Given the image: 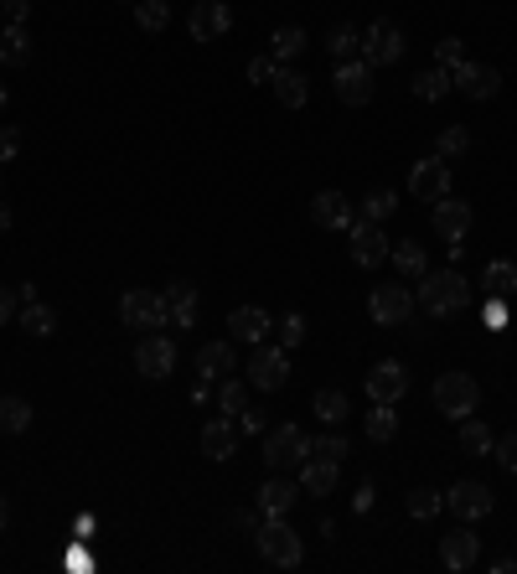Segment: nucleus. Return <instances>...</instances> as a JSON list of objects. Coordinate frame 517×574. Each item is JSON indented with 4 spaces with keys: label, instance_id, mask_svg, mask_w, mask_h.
Here are the masks:
<instances>
[{
    "label": "nucleus",
    "instance_id": "obj_46",
    "mask_svg": "<svg viewBox=\"0 0 517 574\" xmlns=\"http://www.w3.org/2000/svg\"><path fill=\"white\" fill-rule=\"evenodd\" d=\"M492 456L502 461V471H517V430H507L502 440H492Z\"/></svg>",
    "mask_w": 517,
    "mask_h": 574
},
{
    "label": "nucleus",
    "instance_id": "obj_44",
    "mask_svg": "<svg viewBox=\"0 0 517 574\" xmlns=\"http://www.w3.org/2000/svg\"><path fill=\"white\" fill-rule=\"evenodd\" d=\"M466 63V47H461V37H445V42H435V68H461Z\"/></svg>",
    "mask_w": 517,
    "mask_h": 574
},
{
    "label": "nucleus",
    "instance_id": "obj_56",
    "mask_svg": "<svg viewBox=\"0 0 517 574\" xmlns=\"http://www.w3.org/2000/svg\"><path fill=\"white\" fill-rule=\"evenodd\" d=\"M16 300H21V306H32V300H37V285H32V280L16 285Z\"/></svg>",
    "mask_w": 517,
    "mask_h": 574
},
{
    "label": "nucleus",
    "instance_id": "obj_57",
    "mask_svg": "<svg viewBox=\"0 0 517 574\" xmlns=\"http://www.w3.org/2000/svg\"><path fill=\"white\" fill-rule=\"evenodd\" d=\"M6 523H11V502H6V497H0V528H6Z\"/></svg>",
    "mask_w": 517,
    "mask_h": 574
},
{
    "label": "nucleus",
    "instance_id": "obj_14",
    "mask_svg": "<svg viewBox=\"0 0 517 574\" xmlns=\"http://www.w3.org/2000/svg\"><path fill=\"white\" fill-rule=\"evenodd\" d=\"M450 83L461 88L466 99L486 104V99H497V88H502V73L492 63H461V68H450Z\"/></svg>",
    "mask_w": 517,
    "mask_h": 574
},
{
    "label": "nucleus",
    "instance_id": "obj_11",
    "mask_svg": "<svg viewBox=\"0 0 517 574\" xmlns=\"http://www.w3.org/2000/svg\"><path fill=\"white\" fill-rule=\"evenodd\" d=\"M430 223H435V233L450 244V254L461 259V254H466V233H471V207H466L461 197H440Z\"/></svg>",
    "mask_w": 517,
    "mask_h": 574
},
{
    "label": "nucleus",
    "instance_id": "obj_47",
    "mask_svg": "<svg viewBox=\"0 0 517 574\" xmlns=\"http://www.w3.org/2000/svg\"><path fill=\"white\" fill-rule=\"evenodd\" d=\"M275 73H280V63L269 52H259L254 63H249V83H275Z\"/></svg>",
    "mask_w": 517,
    "mask_h": 574
},
{
    "label": "nucleus",
    "instance_id": "obj_22",
    "mask_svg": "<svg viewBox=\"0 0 517 574\" xmlns=\"http://www.w3.org/2000/svg\"><path fill=\"white\" fill-rule=\"evenodd\" d=\"M233 450H238V425H228V414L207 419V425H202V456H212V461H228Z\"/></svg>",
    "mask_w": 517,
    "mask_h": 574
},
{
    "label": "nucleus",
    "instance_id": "obj_3",
    "mask_svg": "<svg viewBox=\"0 0 517 574\" xmlns=\"http://www.w3.org/2000/svg\"><path fill=\"white\" fill-rule=\"evenodd\" d=\"M119 321L130 331H166V321H171L166 295L161 290H125L119 295Z\"/></svg>",
    "mask_w": 517,
    "mask_h": 574
},
{
    "label": "nucleus",
    "instance_id": "obj_36",
    "mask_svg": "<svg viewBox=\"0 0 517 574\" xmlns=\"http://www.w3.org/2000/svg\"><path fill=\"white\" fill-rule=\"evenodd\" d=\"M32 425V404L26 399H0V435H21Z\"/></svg>",
    "mask_w": 517,
    "mask_h": 574
},
{
    "label": "nucleus",
    "instance_id": "obj_10",
    "mask_svg": "<svg viewBox=\"0 0 517 574\" xmlns=\"http://www.w3.org/2000/svg\"><path fill=\"white\" fill-rule=\"evenodd\" d=\"M285 378H290V352L259 342L254 357H249V383L259 388V394H275V388H285Z\"/></svg>",
    "mask_w": 517,
    "mask_h": 574
},
{
    "label": "nucleus",
    "instance_id": "obj_8",
    "mask_svg": "<svg viewBox=\"0 0 517 574\" xmlns=\"http://www.w3.org/2000/svg\"><path fill=\"white\" fill-rule=\"evenodd\" d=\"M445 507H450L461 523H481V518H492L497 497H492V487H486V481H455V487L445 492Z\"/></svg>",
    "mask_w": 517,
    "mask_h": 574
},
{
    "label": "nucleus",
    "instance_id": "obj_13",
    "mask_svg": "<svg viewBox=\"0 0 517 574\" xmlns=\"http://www.w3.org/2000/svg\"><path fill=\"white\" fill-rule=\"evenodd\" d=\"M368 316H373L378 326H404V321L414 316V290H409V285H378V290L368 295Z\"/></svg>",
    "mask_w": 517,
    "mask_h": 574
},
{
    "label": "nucleus",
    "instance_id": "obj_2",
    "mask_svg": "<svg viewBox=\"0 0 517 574\" xmlns=\"http://www.w3.org/2000/svg\"><path fill=\"white\" fill-rule=\"evenodd\" d=\"M254 538H259V554L269 564H280V569H295L300 559H306V543H300V533L285 518H259Z\"/></svg>",
    "mask_w": 517,
    "mask_h": 574
},
{
    "label": "nucleus",
    "instance_id": "obj_15",
    "mask_svg": "<svg viewBox=\"0 0 517 574\" xmlns=\"http://www.w3.org/2000/svg\"><path fill=\"white\" fill-rule=\"evenodd\" d=\"M409 394V373H404V362L399 357H383L378 368L368 373V399L373 404H399Z\"/></svg>",
    "mask_w": 517,
    "mask_h": 574
},
{
    "label": "nucleus",
    "instance_id": "obj_12",
    "mask_svg": "<svg viewBox=\"0 0 517 574\" xmlns=\"http://www.w3.org/2000/svg\"><path fill=\"white\" fill-rule=\"evenodd\" d=\"M187 32H192V42H223L233 32L228 0H197L192 16H187Z\"/></svg>",
    "mask_w": 517,
    "mask_h": 574
},
{
    "label": "nucleus",
    "instance_id": "obj_35",
    "mask_svg": "<svg viewBox=\"0 0 517 574\" xmlns=\"http://www.w3.org/2000/svg\"><path fill=\"white\" fill-rule=\"evenodd\" d=\"M393 435H399V414H393V404H373V414H368V440H373V445H388Z\"/></svg>",
    "mask_w": 517,
    "mask_h": 574
},
{
    "label": "nucleus",
    "instance_id": "obj_6",
    "mask_svg": "<svg viewBox=\"0 0 517 574\" xmlns=\"http://www.w3.org/2000/svg\"><path fill=\"white\" fill-rule=\"evenodd\" d=\"M476 404H481V383H476L471 373H440V383H435V409H440L445 419H466V414H476Z\"/></svg>",
    "mask_w": 517,
    "mask_h": 574
},
{
    "label": "nucleus",
    "instance_id": "obj_41",
    "mask_svg": "<svg viewBox=\"0 0 517 574\" xmlns=\"http://www.w3.org/2000/svg\"><path fill=\"white\" fill-rule=\"evenodd\" d=\"M393 207H399V197H393V192H368V197H362V218H368V223H388Z\"/></svg>",
    "mask_w": 517,
    "mask_h": 574
},
{
    "label": "nucleus",
    "instance_id": "obj_60",
    "mask_svg": "<svg viewBox=\"0 0 517 574\" xmlns=\"http://www.w3.org/2000/svg\"><path fill=\"white\" fill-rule=\"evenodd\" d=\"M130 6H135V0H130Z\"/></svg>",
    "mask_w": 517,
    "mask_h": 574
},
{
    "label": "nucleus",
    "instance_id": "obj_54",
    "mask_svg": "<svg viewBox=\"0 0 517 574\" xmlns=\"http://www.w3.org/2000/svg\"><path fill=\"white\" fill-rule=\"evenodd\" d=\"M68 569H99V559H88L83 549H73V554H68Z\"/></svg>",
    "mask_w": 517,
    "mask_h": 574
},
{
    "label": "nucleus",
    "instance_id": "obj_50",
    "mask_svg": "<svg viewBox=\"0 0 517 574\" xmlns=\"http://www.w3.org/2000/svg\"><path fill=\"white\" fill-rule=\"evenodd\" d=\"M21 311V300H16V290H6L0 285V326H11V316Z\"/></svg>",
    "mask_w": 517,
    "mask_h": 574
},
{
    "label": "nucleus",
    "instance_id": "obj_49",
    "mask_svg": "<svg viewBox=\"0 0 517 574\" xmlns=\"http://www.w3.org/2000/svg\"><path fill=\"white\" fill-rule=\"evenodd\" d=\"M0 16H6V26H26V16H32V0H0Z\"/></svg>",
    "mask_w": 517,
    "mask_h": 574
},
{
    "label": "nucleus",
    "instance_id": "obj_43",
    "mask_svg": "<svg viewBox=\"0 0 517 574\" xmlns=\"http://www.w3.org/2000/svg\"><path fill=\"white\" fill-rule=\"evenodd\" d=\"M275 331H280V347H285V352H295L300 342H306V316H300V311H290V316H285Z\"/></svg>",
    "mask_w": 517,
    "mask_h": 574
},
{
    "label": "nucleus",
    "instance_id": "obj_52",
    "mask_svg": "<svg viewBox=\"0 0 517 574\" xmlns=\"http://www.w3.org/2000/svg\"><path fill=\"white\" fill-rule=\"evenodd\" d=\"M481 316H486V326H507V306H502L497 295H486V311Z\"/></svg>",
    "mask_w": 517,
    "mask_h": 574
},
{
    "label": "nucleus",
    "instance_id": "obj_55",
    "mask_svg": "<svg viewBox=\"0 0 517 574\" xmlns=\"http://www.w3.org/2000/svg\"><path fill=\"white\" fill-rule=\"evenodd\" d=\"M207 394H212V383L197 378V383H192V404H207Z\"/></svg>",
    "mask_w": 517,
    "mask_h": 574
},
{
    "label": "nucleus",
    "instance_id": "obj_9",
    "mask_svg": "<svg viewBox=\"0 0 517 574\" xmlns=\"http://www.w3.org/2000/svg\"><path fill=\"white\" fill-rule=\"evenodd\" d=\"M373 73L378 68H368L362 57H347V63H337V73H331V88H337V99L347 109H362L373 99Z\"/></svg>",
    "mask_w": 517,
    "mask_h": 574
},
{
    "label": "nucleus",
    "instance_id": "obj_24",
    "mask_svg": "<svg viewBox=\"0 0 517 574\" xmlns=\"http://www.w3.org/2000/svg\"><path fill=\"white\" fill-rule=\"evenodd\" d=\"M166 311H171V321L187 331V326H197V285L192 280H176L171 290H166Z\"/></svg>",
    "mask_w": 517,
    "mask_h": 574
},
{
    "label": "nucleus",
    "instance_id": "obj_20",
    "mask_svg": "<svg viewBox=\"0 0 517 574\" xmlns=\"http://www.w3.org/2000/svg\"><path fill=\"white\" fill-rule=\"evenodd\" d=\"M228 331H233V337L238 342H269V331H275V316H269L264 306H238L233 316H228Z\"/></svg>",
    "mask_w": 517,
    "mask_h": 574
},
{
    "label": "nucleus",
    "instance_id": "obj_40",
    "mask_svg": "<svg viewBox=\"0 0 517 574\" xmlns=\"http://www.w3.org/2000/svg\"><path fill=\"white\" fill-rule=\"evenodd\" d=\"M135 21L145 26V32H166L171 6H166V0H135Z\"/></svg>",
    "mask_w": 517,
    "mask_h": 574
},
{
    "label": "nucleus",
    "instance_id": "obj_37",
    "mask_svg": "<svg viewBox=\"0 0 517 574\" xmlns=\"http://www.w3.org/2000/svg\"><path fill=\"white\" fill-rule=\"evenodd\" d=\"M218 409L223 414H243V409H249V388H243V378H218Z\"/></svg>",
    "mask_w": 517,
    "mask_h": 574
},
{
    "label": "nucleus",
    "instance_id": "obj_16",
    "mask_svg": "<svg viewBox=\"0 0 517 574\" xmlns=\"http://www.w3.org/2000/svg\"><path fill=\"white\" fill-rule=\"evenodd\" d=\"M409 192H414L419 202H440V197H450V161L424 156V161L409 171Z\"/></svg>",
    "mask_w": 517,
    "mask_h": 574
},
{
    "label": "nucleus",
    "instance_id": "obj_26",
    "mask_svg": "<svg viewBox=\"0 0 517 574\" xmlns=\"http://www.w3.org/2000/svg\"><path fill=\"white\" fill-rule=\"evenodd\" d=\"M481 295H497V300L517 295V264H507V259L486 264V269H481Z\"/></svg>",
    "mask_w": 517,
    "mask_h": 574
},
{
    "label": "nucleus",
    "instance_id": "obj_53",
    "mask_svg": "<svg viewBox=\"0 0 517 574\" xmlns=\"http://www.w3.org/2000/svg\"><path fill=\"white\" fill-rule=\"evenodd\" d=\"M352 507H357V512H368V507H373V487H368V481H362V487H357V497H352Z\"/></svg>",
    "mask_w": 517,
    "mask_h": 574
},
{
    "label": "nucleus",
    "instance_id": "obj_25",
    "mask_svg": "<svg viewBox=\"0 0 517 574\" xmlns=\"http://www.w3.org/2000/svg\"><path fill=\"white\" fill-rule=\"evenodd\" d=\"M275 99H280L285 109H306V99H311L306 73H295L290 63H280V73H275Z\"/></svg>",
    "mask_w": 517,
    "mask_h": 574
},
{
    "label": "nucleus",
    "instance_id": "obj_1",
    "mask_svg": "<svg viewBox=\"0 0 517 574\" xmlns=\"http://www.w3.org/2000/svg\"><path fill=\"white\" fill-rule=\"evenodd\" d=\"M419 300H424V316H455V311H466L471 306V285L461 269H424V285H419Z\"/></svg>",
    "mask_w": 517,
    "mask_h": 574
},
{
    "label": "nucleus",
    "instance_id": "obj_21",
    "mask_svg": "<svg viewBox=\"0 0 517 574\" xmlns=\"http://www.w3.org/2000/svg\"><path fill=\"white\" fill-rule=\"evenodd\" d=\"M228 373H238L233 342H202V347H197V378L218 383V378H228Z\"/></svg>",
    "mask_w": 517,
    "mask_h": 574
},
{
    "label": "nucleus",
    "instance_id": "obj_30",
    "mask_svg": "<svg viewBox=\"0 0 517 574\" xmlns=\"http://www.w3.org/2000/svg\"><path fill=\"white\" fill-rule=\"evenodd\" d=\"M306 26H280L275 37H269V57H275V63H295L300 52H306Z\"/></svg>",
    "mask_w": 517,
    "mask_h": 574
},
{
    "label": "nucleus",
    "instance_id": "obj_23",
    "mask_svg": "<svg viewBox=\"0 0 517 574\" xmlns=\"http://www.w3.org/2000/svg\"><path fill=\"white\" fill-rule=\"evenodd\" d=\"M295 502H300L295 481H264V487H259V518H285Z\"/></svg>",
    "mask_w": 517,
    "mask_h": 574
},
{
    "label": "nucleus",
    "instance_id": "obj_17",
    "mask_svg": "<svg viewBox=\"0 0 517 574\" xmlns=\"http://www.w3.org/2000/svg\"><path fill=\"white\" fill-rule=\"evenodd\" d=\"M347 238H352V259L362 264V269H378L383 259H388V238H383V223H368V218H357L352 228H347Z\"/></svg>",
    "mask_w": 517,
    "mask_h": 574
},
{
    "label": "nucleus",
    "instance_id": "obj_33",
    "mask_svg": "<svg viewBox=\"0 0 517 574\" xmlns=\"http://www.w3.org/2000/svg\"><path fill=\"white\" fill-rule=\"evenodd\" d=\"M393 254V264H399V275H409V280H424V244H414V238H404V244H393L388 249Z\"/></svg>",
    "mask_w": 517,
    "mask_h": 574
},
{
    "label": "nucleus",
    "instance_id": "obj_45",
    "mask_svg": "<svg viewBox=\"0 0 517 574\" xmlns=\"http://www.w3.org/2000/svg\"><path fill=\"white\" fill-rule=\"evenodd\" d=\"M311 456H321V461H337V466H342V456H347V440H342V435H316V440H311Z\"/></svg>",
    "mask_w": 517,
    "mask_h": 574
},
{
    "label": "nucleus",
    "instance_id": "obj_34",
    "mask_svg": "<svg viewBox=\"0 0 517 574\" xmlns=\"http://www.w3.org/2000/svg\"><path fill=\"white\" fill-rule=\"evenodd\" d=\"M492 440H497V435L486 430L481 419H471V414L461 419V450H466V456H492Z\"/></svg>",
    "mask_w": 517,
    "mask_h": 574
},
{
    "label": "nucleus",
    "instance_id": "obj_31",
    "mask_svg": "<svg viewBox=\"0 0 517 574\" xmlns=\"http://www.w3.org/2000/svg\"><path fill=\"white\" fill-rule=\"evenodd\" d=\"M16 326L26 331V337H52V331H57V311L42 306V300H32V306L16 311Z\"/></svg>",
    "mask_w": 517,
    "mask_h": 574
},
{
    "label": "nucleus",
    "instance_id": "obj_7",
    "mask_svg": "<svg viewBox=\"0 0 517 574\" xmlns=\"http://www.w3.org/2000/svg\"><path fill=\"white\" fill-rule=\"evenodd\" d=\"M135 373L150 378V383H161L176 373V342L161 337V331H145V337L135 342Z\"/></svg>",
    "mask_w": 517,
    "mask_h": 574
},
{
    "label": "nucleus",
    "instance_id": "obj_38",
    "mask_svg": "<svg viewBox=\"0 0 517 574\" xmlns=\"http://www.w3.org/2000/svg\"><path fill=\"white\" fill-rule=\"evenodd\" d=\"M466 150H471V130H466V125H445V130H440V140H435V156H440V161L466 156Z\"/></svg>",
    "mask_w": 517,
    "mask_h": 574
},
{
    "label": "nucleus",
    "instance_id": "obj_19",
    "mask_svg": "<svg viewBox=\"0 0 517 574\" xmlns=\"http://www.w3.org/2000/svg\"><path fill=\"white\" fill-rule=\"evenodd\" d=\"M440 559H445V569H471L481 559V538L471 533V523H461L455 533L440 538Z\"/></svg>",
    "mask_w": 517,
    "mask_h": 574
},
{
    "label": "nucleus",
    "instance_id": "obj_58",
    "mask_svg": "<svg viewBox=\"0 0 517 574\" xmlns=\"http://www.w3.org/2000/svg\"><path fill=\"white\" fill-rule=\"evenodd\" d=\"M11 228V207H0V233H6Z\"/></svg>",
    "mask_w": 517,
    "mask_h": 574
},
{
    "label": "nucleus",
    "instance_id": "obj_32",
    "mask_svg": "<svg viewBox=\"0 0 517 574\" xmlns=\"http://www.w3.org/2000/svg\"><path fill=\"white\" fill-rule=\"evenodd\" d=\"M311 414L321 419V425H342V419L352 414V404H347L342 388H321V394L311 399Z\"/></svg>",
    "mask_w": 517,
    "mask_h": 574
},
{
    "label": "nucleus",
    "instance_id": "obj_28",
    "mask_svg": "<svg viewBox=\"0 0 517 574\" xmlns=\"http://www.w3.org/2000/svg\"><path fill=\"white\" fill-rule=\"evenodd\" d=\"M0 63L6 68L32 63V37H26V26H6V32H0Z\"/></svg>",
    "mask_w": 517,
    "mask_h": 574
},
{
    "label": "nucleus",
    "instance_id": "obj_48",
    "mask_svg": "<svg viewBox=\"0 0 517 574\" xmlns=\"http://www.w3.org/2000/svg\"><path fill=\"white\" fill-rule=\"evenodd\" d=\"M21 156V135H16V125H0V166H11Z\"/></svg>",
    "mask_w": 517,
    "mask_h": 574
},
{
    "label": "nucleus",
    "instance_id": "obj_51",
    "mask_svg": "<svg viewBox=\"0 0 517 574\" xmlns=\"http://www.w3.org/2000/svg\"><path fill=\"white\" fill-rule=\"evenodd\" d=\"M259 430H264V414L259 409H243L238 414V435H259Z\"/></svg>",
    "mask_w": 517,
    "mask_h": 574
},
{
    "label": "nucleus",
    "instance_id": "obj_18",
    "mask_svg": "<svg viewBox=\"0 0 517 574\" xmlns=\"http://www.w3.org/2000/svg\"><path fill=\"white\" fill-rule=\"evenodd\" d=\"M311 218H316V228H331V233H347L357 223L352 218V202L342 192H316L311 197Z\"/></svg>",
    "mask_w": 517,
    "mask_h": 574
},
{
    "label": "nucleus",
    "instance_id": "obj_59",
    "mask_svg": "<svg viewBox=\"0 0 517 574\" xmlns=\"http://www.w3.org/2000/svg\"><path fill=\"white\" fill-rule=\"evenodd\" d=\"M0 109H6V83H0Z\"/></svg>",
    "mask_w": 517,
    "mask_h": 574
},
{
    "label": "nucleus",
    "instance_id": "obj_39",
    "mask_svg": "<svg viewBox=\"0 0 517 574\" xmlns=\"http://www.w3.org/2000/svg\"><path fill=\"white\" fill-rule=\"evenodd\" d=\"M409 518H419V523H430L435 518V512L445 507V492H430V487H419V492H409Z\"/></svg>",
    "mask_w": 517,
    "mask_h": 574
},
{
    "label": "nucleus",
    "instance_id": "obj_4",
    "mask_svg": "<svg viewBox=\"0 0 517 574\" xmlns=\"http://www.w3.org/2000/svg\"><path fill=\"white\" fill-rule=\"evenodd\" d=\"M404 26L393 21V16H378L368 32H362V63L368 68H388V63H399L404 57Z\"/></svg>",
    "mask_w": 517,
    "mask_h": 574
},
{
    "label": "nucleus",
    "instance_id": "obj_5",
    "mask_svg": "<svg viewBox=\"0 0 517 574\" xmlns=\"http://www.w3.org/2000/svg\"><path fill=\"white\" fill-rule=\"evenodd\" d=\"M264 461L275 471H290V466H306L311 461V435L300 425H275L264 435Z\"/></svg>",
    "mask_w": 517,
    "mask_h": 574
},
{
    "label": "nucleus",
    "instance_id": "obj_29",
    "mask_svg": "<svg viewBox=\"0 0 517 574\" xmlns=\"http://www.w3.org/2000/svg\"><path fill=\"white\" fill-rule=\"evenodd\" d=\"M409 88H414V99H424V104H440L455 83H450V68H424V73H414V83H409Z\"/></svg>",
    "mask_w": 517,
    "mask_h": 574
},
{
    "label": "nucleus",
    "instance_id": "obj_27",
    "mask_svg": "<svg viewBox=\"0 0 517 574\" xmlns=\"http://www.w3.org/2000/svg\"><path fill=\"white\" fill-rule=\"evenodd\" d=\"M300 487H306L311 497H326L331 487H337V461H321V456H311L306 466H300Z\"/></svg>",
    "mask_w": 517,
    "mask_h": 574
},
{
    "label": "nucleus",
    "instance_id": "obj_42",
    "mask_svg": "<svg viewBox=\"0 0 517 574\" xmlns=\"http://www.w3.org/2000/svg\"><path fill=\"white\" fill-rule=\"evenodd\" d=\"M326 47H331V57H337V63H347V57H352V52L362 47V37H357V32H352V26L342 21V26H337V32H331V37H326Z\"/></svg>",
    "mask_w": 517,
    "mask_h": 574
}]
</instances>
